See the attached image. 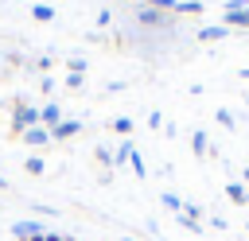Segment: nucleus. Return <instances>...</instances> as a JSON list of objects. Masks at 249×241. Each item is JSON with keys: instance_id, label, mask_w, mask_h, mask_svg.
I'll return each instance as SVG.
<instances>
[{"instance_id": "5701e85b", "label": "nucleus", "mask_w": 249, "mask_h": 241, "mask_svg": "<svg viewBox=\"0 0 249 241\" xmlns=\"http://www.w3.org/2000/svg\"><path fill=\"white\" fill-rule=\"evenodd\" d=\"M66 89H82V74H66Z\"/></svg>"}, {"instance_id": "bb28decb", "label": "nucleus", "mask_w": 249, "mask_h": 241, "mask_svg": "<svg viewBox=\"0 0 249 241\" xmlns=\"http://www.w3.org/2000/svg\"><path fill=\"white\" fill-rule=\"evenodd\" d=\"M4 187H8V179H4V175H0V190H4Z\"/></svg>"}, {"instance_id": "4468645a", "label": "nucleus", "mask_w": 249, "mask_h": 241, "mask_svg": "<svg viewBox=\"0 0 249 241\" xmlns=\"http://www.w3.org/2000/svg\"><path fill=\"white\" fill-rule=\"evenodd\" d=\"M160 202H163L171 214H179V210H183V198H179V194H171V190H163V194H160Z\"/></svg>"}, {"instance_id": "f3484780", "label": "nucleus", "mask_w": 249, "mask_h": 241, "mask_svg": "<svg viewBox=\"0 0 249 241\" xmlns=\"http://www.w3.org/2000/svg\"><path fill=\"white\" fill-rule=\"evenodd\" d=\"M66 74H86V58H66Z\"/></svg>"}, {"instance_id": "412c9836", "label": "nucleus", "mask_w": 249, "mask_h": 241, "mask_svg": "<svg viewBox=\"0 0 249 241\" xmlns=\"http://www.w3.org/2000/svg\"><path fill=\"white\" fill-rule=\"evenodd\" d=\"M148 8H156V12H171V16H175V0H148Z\"/></svg>"}, {"instance_id": "f8f14e48", "label": "nucleus", "mask_w": 249, "mask_h": 241, "mask_svg": "<svg viewBox=\"0 0 249 241\" xmlns=\"http://www.w3.org/2000/svg\"><path fill=\"white\" fill-rule=\"evenodd\" d=\"M132 152H136V148H132V144H128V140H124V144H121V148H117V152H113V167H124V163H128V159H132Z\"/></svg>"}, {"instance_id": "c85d7f7f", "label": "nucleus", "mask_w": 249, "mask_h": 241, "mask_svg": "<svg viewBox=\"0 0 249 241\" xmlns=\"http://www.w3.org/2000/svg\"><path fill=\"white\" fill-rule=\"evenodd\" d=\"M66 241H74V237H66Z\"/></svg>"}, {"instance_id": "9b49d317", "label": "nucleus", "mask_w": 249, "mask_h": 241, "mask_svg": "<svg viewBox=\"0 0 249 241\" xmlns=\"http://www.w3.org/2000/svg\"><path fill=\"white\" fill-rule=\"evenodd\" d=\"M202 12V0H175V16H195Z\"/></svg>"}, {"instance_id": "cd10ccee", "label": "nucleus", "mask_w": 249, "mask_h": 241, "mask_svg": "<svg viewBox=\"0 0 249 241\" xmlns=\"http://www.w3.org/2000/svg\"><path fill=\"white\" fill-rule=\"evenodd\" d=\"M0 113H4V101H0Z\"/></svg>"}, {"instance_id": "423d86ee", "label": "nucleus", "mask_w": 249, "mask_h": 241, "mask_svg": "<svg viewBox=\"0 0 249 241\" xmlns=\"http://www.w3.org/2000/svg\"><path fill=\"white\" fill-rule=\"evenodd\" d=\"M58 120H62V113H58V105H54V101H47V105L39 109V124H43V128L51 132V128H54Z\"/></svg>"}, {"instance_id": "a211bd4d", "label": "nucleus", "mask_w": 249, "mask_h": 241, "mask_svg": "<svg viewBox=\"0 0 249 241\" xmlns=\"http://www.w3.org/2000/svg\"><path fill=\"white\" fill-rule=\"evenodd\" d=\"M214 120H218L222 128H233V113H230V109H218V113H214Z\"/></svg>"}, {"instance_id": "dca6fc26", "label": "nucleus", "mask_w": 249, "mask_h": 241, "mask_svg": "<svg viewBox=\"0 0 249 241\" xmlns=\"http://www.w3.org/2000/svg\"><path fill=\"white\" fill-rule=\"evenodd\" d=\"M93 159H97L101 167H113V152H109V148H93Z\"/></svg>"}, {"instance_id": "f257e3e1", "label": "nucleus", "mask_w": 249, "mask_h": 241, "mask_svg": "<svg viewBox=\"0 0 249 241\" xmlns=\"http://www.w3.org/2000/svg\"><path fill=\"white\" fill-rule=\"evenodd\" d=\"M39 124V105H31V101H23V97H16L12 101V120H8V132L12 136H23L27 128H35Z\"/></svg>"}, {"instance_id": "9d476101", "label": "nucleus", "mask_w": 249, "mask_h": 241, "mask_svg": "<svg viewBox=\"0 0 249 241\" xmlns=\"http://www.w3.org/2000/svg\"><path fill=\"white\" fill-rule=\"evenodd\" d=\"M31 19H39V23H51V19H54V8L39 0V4H31Z\"/></svg>"}, {"instance_id": "6ab92c4d", "label": "nucleus", "mask_w": 249, "mask_h": 241, "mask_svg": "<svg viewBox=\"0 0 249 241\" xmlns=\"http://www.w3.org/2000/svg\"><path fill=\"white\" fill-rule=\"evenodd\" d=\"M113 132L128 136V132H132V120H128V117H117V120H113Z\"/></svg>"}, {"instance_id": "aec40b11", "label": "nucleus", "mask_w": 249, "mask_h": 241, "mask_svg": "<svg viewBox=\"0 0 249 241\" xmlns=\"http://www.w3.org/2000/svg\"><path fill=\"white\" fill-rule=\"evenodd\" d=\"M128 163H132V171H136V179H144V175H148V167H144V159H140V152H132V159H128Z\"/></svg>"}, {"instance_id": "4be33fe9", "label": "nucleus", "mask_w": 249, "mask_h": 241, "mask_svg": "<svg viewBox=\"0 0 249 241\" xmlns=\"http://www.w3.org/2000/svg\"><path fill=\"white\" fill-rule=\"evenodd\" d=\"M249 8V0H226L222 4V12H245Z\"/></svg>"}, {"instance_id": "20e7f679", "label": "nucleus", "mask_w": 249, "mask_h": 241, "mask_svg": "<svg viewBox=\"0 0 249 241\" xmlns=\"http://www.w3.org/2000/svg\"><path fill=\"white\" fill-rule=\"evenodd\" d=\"M19 140H23L27 148H47V144H51V132H47L43 124H35V128H27V132H23Z\"/></svg>"}, {"instance_id": "39448f33", "label": "nucleus", "mask_w": 249, "mask_h": 241, "mask_svg": "<svg viewBox=\"0 0 249 241\" xmlns=\"http://www.w3.org/2000/svg\"><path fill=\"white\" fill-rule=\"evenodd\" d=\"M39 233H43V225H39V222H27V218L12 225V237H16V241H27V237H39Z\"/></svg>"}, {"instance_id": "a878e982", "label": "nucleus", "mask_w": 249, "mask_h": 241, "mask_svg": "<svg viewBox=\"0 0 249 241\" xmlns=\"http://www.w3.org/2000/svg\"><path fill=\"white\" fill-rule=\"evenodd\" d=\"M241 179H245V183H249V167H245V171H241Z\"/></svg>"}, {"instance_id": "b1692460", "label": "nucleus", "mask_w": 249, "mask_h": 241, "mask_svg": "<svg viewBox=\"0 0 249 241\" xmlns=\"http://www.w3.org/2000/svg\"><path fill=\"white\" fill-rule=\"evenodd\" d=\"M109 19H113V16H109V8H101V12H97V27H109Z\"/></svg>"}, {"instance_id": "1a4fd4ad", "label": "nucleus", "mask_w": 249, "mask_h": 241, "mask_svg": "<svg viewBox=\"0 0 249 241\" xmlns=\"http://www.w3.org/2000/svg\"><path fill=\"white\" fill-rule=\"evenodd\" d=\"M222 23L226 27H249V8L245 12H222Z\"/></svg>"}, {"instance_id": "393cba45", "label": "nucleus", "mask_w": 249, "mask_h": 241, "mask_svg": "<svg viewBox=\"0 0 249 241\" xmlns=\"http://www.w3.org/2000/svg\"><path fill=\"white\" fill-rule=\"evenodd\" d=\"M51 66H54V58H39V62H35V70H39V74H47Z\"/></svg>"}, {"instance_id": "ddd939ff", "label": "nucleus", "mask_w": 249, "mask_h": 241, "mask_svg": "<svg viewBox=\"0 0 249 241\" xmlns=\"http://www.w3.org/2000/svg\"><path fill=\"white\" fill-rule=\"evenodd\" d=\"M191 148H195V155H206L210 140H206V132H202V128H198V132H191Z\"/></svg>"}, {"instance_id": "6e6552de", "label": "nucleus", "mask_w": 249, "mask_h": 241, "mask_svg": "<svg viewBox=\"0 0 249 241\" xmlns=\"http://www.w3.org/2000/svg\"><path fill=\"white\" fill-rule=\"evenodd\" d=\"M226 198H230V202H237V206H245V202H249L245 183H226Z\"/></svg>"}, {"instance_id": "7ed1b4c3", "label": "nucleus", "mask_w": 249, "mask_h": 241, "mask_svg": "<svg viewBox=\"0 0 249 241\" xmlns=\"http://www.w3.org/2000/svg\"><path fill=\"white\" fill-rule=\"evenodd\" d=\"M78 132H82V120H58V124L51 128V140H58V144H62V140H74Z\"/></svg>"}, {"instance_id": "0eeeda50", "label": "nucleus", "mask_w": 249, "mask_h": 241, "mask_svg": "<svg viewBox=\"0 0 249 241\" xmlns=\"http://www.w3.org/2000/svg\"><path fill=\"white\" fill-rule=\"evenodd\" d=\"M226 35H230L226 23H218V27H198V43H218V39H226Z\"/></svg>"}, {"instance_id": "f03ea898", "label": "nucleus", "mask_w": 249, "mask_h": 241, "mask_svg": "<svg viewBox=\"0 0 249 241\" xmlns=\"http://www.w3.org/2000/svg\"><path fill=\"white\" fill-rule=\"evenodd\" d=\"M136 19H140L144 27H167V23H171V12H156V8H148V4H140V8H136Z\"/></svg>"}, {"instance_id": "2eb2a0df", "label": "nucleus", "mask_w": 249, "mask_h": 241, "mask_svg": "<svg viewBox=\"0 0 249 241\" xmlns=\"http://www.w3.org/2000/svg\"><path fill=\"white\" fill-rule=\"evenodd\" d=\"M23 171H27V175H43V159H39V155H27V159H23Z\"/></svg>"}]
</instances>
